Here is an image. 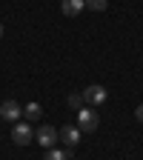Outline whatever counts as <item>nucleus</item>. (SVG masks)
I'll list each match as a JSON object with an SVG mask.
<instances>
[{"label":"nucleus","mask_w":143,"mask_h":160,"mask_svg":"<svg viewBox=\"0 0 143 160\" xmlns=\"http://www.w3.org/2000/svg\"><path fill=\"white\" fill-rule=\"evenodd\" d=\"M43 160H72V149H66V152H57V149H49Z\"/></svg>","instance_id":"obj_9"},{"label":"nucleus","mask_w":143,"mask_h":160,"mask_svg":"<svg viewBox=\"0 0 143 160\" xmlns=\"http://www.w3.org/2000/svg\"><path fill=\"white\" fill-rule=\"evenodd\" d=\"M83 9H86V0H63V3H60V12L66 17H77Z\"/></svg>","instance_id":"obj_7"},{"label":"nucleus","mask_w":143,"mask_h":160,"mask_svg":"<svg viewBox=\"0 0 143 160\" xmlns=\"http://www.w3.org/2000/svg\"><path fill=\"white\" fill-rule=\"evenodd\" d=\"M34 140H37L43 149H54V143L60 140V132H57L54 126H40V129L34 132Z\"/></svg>","instance_id":"obj_3"},{"label":"nucleus","mask_w":143,"mask_h":160,"mask_svg":"<svg viewBox=\"0 0 143 160\" xmlns=\"http://www.w3.org/2000/svg\"><path fill=\"white\" fill-rule=\"evenodd\" d=\"M20 114H23V109H20L17 100H3V103H0V117H3L6 123H17Z\"/></svg>","instance_id":"obj_5"},{"label":"nucleus","mask_w":143,"mask_h":160,"mask_svg":"<svg viewBox=\"0 0 143 160\" xmlns=\"http://www.w3.org/2000/svg\"><path fill=\"white\" fill-rule=\"evenodd\" d=\"M97 123H100V117H97L94 109L83 106V109L77 112V129L80 132H97Z\"/></svg>","instance_id":"obj_1"},{"label":"nucleus","mask_w":143,"mask_h":160,"mask_svg":"<svg viewBox=\"0 0 143 160\" xmlns=\"http://www.w3.org/2000/svg\"><path fill=\"white\" fill-rule=\"evenodd\" d=\"M0 40H3V23H0Z\"/></svg>","instance_id":"obj_13"},{"label":"nucleus","mask_w":143,"mask_h":160,"mask_svg":"<svg viewBox=\"0 0 143 160\" xmlns=\"http://www.w3.org/2000/svg\"><path fill=\"white\" fill-rule=\"evenodd\" d=\"M12 140H14L17 146H29L32 140H34L32 126H29V123H14V129H12Z\"/></svg>","instance_id":"obj_4"},{"label":"nucleus","mask_w":143,"mask_h":160,"mask_svg":"<svg viewBox=\"0 0 143 160\" xmlns=\"http://www.w3.org/2000/svg\"><path fill=\"white\" fill-rule=\"evenodd\" d=\"M135 117H137V123H143V103H140V106L135 109Z\"/></svg>","instance_id":"obj_12"},{"label":"nucleus","mask_w":143,"mask_h":160,"mask_svg":"<svg viewBox=\"0 0 143 160\" xmlns=\"http://www.w3.org/2000/svg\"><path fill=\"white\" fill-rule=\"evenodd\" d=\"M23 114H26V120H37L40 114H43V109H40V103H34V100H32V103L23 109Z\"/></svg>","instance_id":"obj_8"},{"label":"nucleus","mask_w":143,"mask_h":160,"mask_svg":"<svg viewBox=\"0 0 143 160\" xmlns=\"http://www.w3.org/2000/svg\"><path fill=\"white\" fill-rule=\"evenodd\" d=\"M69 106L74 109V112H80L86 103H83V94H69Z\"/></svg>","instance_id":"obj_11"},{"label":"nucleus","mask_w":143,"mask_h":160,"mask_svg":"<svg viewBox=\"0 0 143 160\" xmlns=\"http://www.w3.org/2000/svg\"><path fill=\"white\" fill-rule=\"evenodd\" d=\"M106 6H109V0H86V9L92 12H106Z\"/></svg>","instance_id":"obj_10"},{"label":"nucleus","mask_w":143,"mask_h":160,"mask_svg":"<svg viewBox=\"0 0 143 160\" xmlns=\"http://www.w3.org/2000/svg\"><path fill=\"white\" fill-rule=\"evenodd\" d=\"M106 97H109V92H106L103 86H86V89H83V103H86L89 109L106 103Z\"/></svg>","instance_id":"obj_2"},{"label":"nucleus","mask_w":143,"mask_h":160,"mask_svg":"<svg viewBox=\"0 0 143 160\" xmlns=\"http://www.w3.org/2000/svg\"><path fill=\"white\" fill-rule=\"evenodd\" d=\"M80 134H83V132H80L77 126H63V129H60V140L66 143V149H74L80 143Z\"/></svg>","instance_id":"obj_6"}]
</instances>
